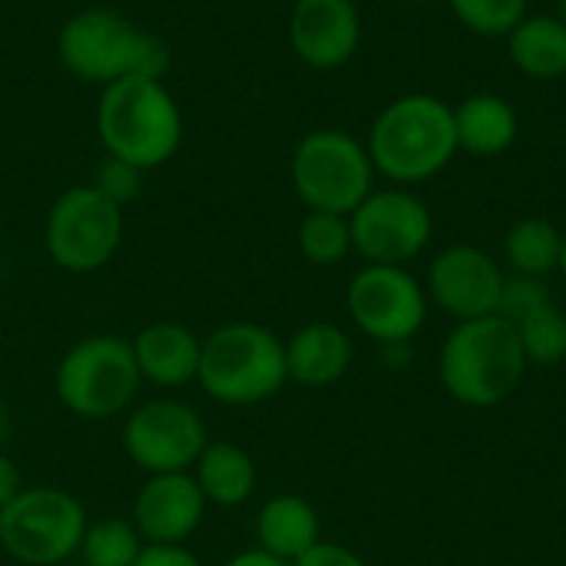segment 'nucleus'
<instances>
[{"instance_id":"1","label":"nucleus","mask_w":566,"mask_h":566,"mask_svg":"<svg viewBox=\"0 0 566 566\" xmlns=\"http://www.w3.org/2000/svg\"><path fill=\"white\" fill-rule=\"evenodd\" d=\"M56 56L70 76L99 90L129 76L163 80L169 70V46L136 20L106 7H86L66 17L56 33Z\"/></svg>"},{"instance_id":"2","label":"nucleus","mask_w":566,"mask_h":566,"mask_svg":"<svg viewBox=\"0 0 566 566\" xmlns=\"http://www.w3.org/2000/svg\"><path fill=\"white\" fill-rule=\"evenodd\" d=\"M96 136L106 156L149 172L169 163L186 136L182 109L156 76H129L99 90Z\"/></svg>"},{"instance_id":"3","label":"nucleus","mask_w":566,"mask_h":566,"mask_svg":"<svg viewBox=\"0 0 566 566\" xmlns=\"http://www.w3.org/2000/svg\"><path fill=\"white\" fill-rule=\"evenodd\" d=\"M368 156L375 172L398 186L428 182L458 153L454 106L431 93H408L391 99L371 123Z\"/></svg>"},{"instance_id":"4","label":"nucleus","mask_w":566,"mask_h":566,"mask_svg":"<svg viewBox=\"0 0 566 566\" xmlns=\"http://www.w3.org/2000/svg\"><path fill=\"white\" fill-rule=\"evenodd\" d=\"M527 358L517 325L504 315L458 322L441 345L438 375L444 391L464 408L504 405L524 381Z\"/></svg>"},{"instance_id":"5","label":"nucleus","mask_w":566,"mask_h":566,"mask_svg":"<svg viewBox=\"0 0 566 566\" xmlns=\"http://www.w3.org/2000/svg\"><path fill=\"white\" fill-rule=\"evenodd\" d=\"M196 385L219 405H262L289 385L285 342L259 322L219 325L202 338Z\"/></svg>"},{"instance_id":"6","label":"nucleus","mask_w":566,"mask_h":566,"mask_svg":"<svg viewBox=\"0 0 566 566\" xmlns=\"http://www.w3.org/2000/svg\"><path fill=\"white\" fill-rule=\"evenodd\" d=\"M139 368L133 345L116 335H90L70 345L56 365L53 391L60 405L86 421L126 415L139 395Z\"/></svg>"},{"instance_id":"7","label":"nucleus","mask_w":566,"mask_h":566,"mask_svg":"<svg viewBox=\"0 0 566 566\" xmlns=\"http://www.w3.org/2000/svg\"><path fill=\"white\" fill-rule=\"evenodd\" d=\"M86 527L90 517L76 494L33 484L0 511V554L23 566H60L80 554Z\"/></svg>"},{"instance_id":"8","label":"nucleus","mask_w":566,"mask_h":566,"mask_svg":"<svg viewBox=\"0 0 566 566\" xmlns=\"http://www.w3.org/2000/svg\"><path fill=\"white\" fill-rule=\"evenodd\" d=\"M292 189L308 212L352 216L375 192L368 146L345 129H315L292 153Z\"/></svg>"},{"instance_id":"9","label":"nucleus","mask_w":566,"mask_h":566,"mask_svg":"<svg viewBox=\"0 0 566 566\" xmlns=\"http://www.w3.org/2000/svg\"><path fill=\"white\" fill-rule=\"evenodd\" d=\"M123 242V206L106 199L93 182L63 189L43 222V249L50 262L73 275L99 272Z\"/></svg>"},{"instance_id":"10","label":"nucleus","mask_w":566,"mask_h":566,"mask_svg":"<svg viewBox=\"0 0 566 566\" xmlns=\"http://www.w3.org/2000/svg\"><path fill=\"white\" fill-rule=\"evenodd\" d=\"M348 315L361 335L391 348L408 345L428 322V292L405 265H365L345 292Z\"/></svg>"},{"instance_id":"11","label":"nucleus","mask_w":566,"mask_h":566,"mask_svg":"<svg viewBox=\"0 0 566 566\" xmlns=\"http://www.w3.org/2000/svg\"><path fill=\"white\" fill-rule=\"evenodd\" d=\"M206 444H209L206 421L186 401L153 398L126 411L123 451L139 471H146V478L192 471Z\"/></svg>"},{"instance_id":"12","label":"nucleus","mask_w":566,"mask_h":566,"mask_svg":"<svg viewBox=\"0 0 566 566\" xmlns=\"http://www.w3.org/2000/svg\"><path fill=\"white\" fill-rule=\"evenodd\" d=\"M352 245L368 265H408L434 232L431 209L408 189H375L352 216Z\"/></svg>"},{"instance_id":"13","label":"nucleus","mask_w":566,"mask_h":566,"mask_svg":"<svg viewBox=\"0 0 566 566\" xmlns=\"http://www.w3.org/2000/svg\"><path fill=\"white\" fill-rule=\"evenodd\" d=\"M501 289V265L478 245H448L428 265V302L458 322L497 315Z\"/></svg>"},{"instance_id":"14","label":"nucleus","mask_w":566,"mask_h":566,"mask_svg":"<svg viewBox=\"0 0 566 566\" xmlns=\"http://www.w3.org/2000/svg\"><path fill=\"white\" fill-rule=\"evenodd\" d=\"M289 43L312 70L345 66L361 43V13L355 0H295L289 13Z\"/></svg>"},{"instance_id":"15","label":"nucleus","mask_w":566,"mask_h":566,"mask_svg":"<svg viewBox=\"0 0 566 566\" xmlns=\"http://www.w3.org/2000/svg\"><path fill=\"white\" fill-rule=\"evenodd\" d=\"M206 507L192 471L149 474L133 501L129 521L146 544H186L199 531Z\"/></svg>"},{"instance_id":"16","label":"nucleus","mask_w":566,"mask_h":566,"mask_svg":"<svg viewBox=\"0 0 566 566\" xmlns=\"http://www.w3.org/2000/svg\"><path fill=\"white\" fill-rule=\"evenodd\" d=\"M129 345H133L139 378L146 385L176 391L199 378L202 338L179 322H153L139 328V335Z\"/></svg>"},{"instance_id":"17","label":"nucleus","mask_w":566,"mask_h":566,"mask_svg":"<svg viewBox=\"0 0 566 566\" xmlns=\"http://www.w3.org/2000/svg\"><path fill=\"white\" fill-rule=\"evenodd\" d=\"M355 358V345L345 328L332 322H312L285 342L289 381L302 388H332L338 385Z\"/></svg>"},{"instance_id":"18","label":"nucleus","mask_w":566,"mask_h":566,"mask_svg":"<svg viewBox=\"0 0 566 566\" xmlns=\"http://www.w3.org/2000/svg\"><path fill=\"white\" fill-rule=\"evenodd\" d=\"M255 541L259 551L295 564L302 554H308L322 541V521L312 501L298 494H275L265 501V507L255 517Z\"/></svg>"},{"instance_id":"19","label":"nucleus","mask_w":566,"mask_h":566,"mask_svg":"<svg viewBox=\"0 0 566 566\" xmlns=\"http://www.w3.org/2000/svg\"><path fill=\"white\" fill-rule=\"evenodd\" d=\"M521 119L517 109L497 93H474L461 106H454V136L458 149L491 159L507 153L517 143Z\"/></svg>"},{"instance_id":"20","label":"nucleus","mask_w":566,"mask_h":566,"mask_svg":"<svg viewBox=\"0 0 566 566\" xmlns=\"http://www.w3.org/2000/svg\"><path fill=\"white\" fill-rule=\"evenodd\" d=\"M192 478L212 507H242L259 484V468L252 454L232 441H209L199 461L192 464Z\"/></svg>"},{"instance_id":"21","label":"nucleus","mask_w":566,"mask_h":566,"mask_svg":"<svg viewBox=\"0 0 566 566\" xmlns=\"http://www.w3.org/2000/svg\"><path fill=\"white\" fill-rule=\"evenodd\" d=\"M514 66L531 80H557L566 73V23L557 13L524 17L507 33Z\"/></svg>"},{"instance_id":"22","label":"nucleus","mask_w":566,"mask_h":566,"mask_svg":"<svg viewBox=\"0 0 566 566\" xmlns=\"http://www.w3.org/2000/svg\"><path fill=\"white\" fill-rule=\"evenodd\" d=\"M560 245H564V232L551 219L531 216L511 226L504 239V259L517 275L544 279L560 265Z\"/></svg>"},{"instance_id":"23","label":"nucleus","mask_w":566,"mask_h":566,"mask_svg":"<svg viewBox=\"0 0 566 566\" xmlns=\"http://www.w3.org/2000/svg\"><path fill=\"white\" fill-rule=\"evenodd\" d=\"M146 541L126 517H103L93 521L83 534L80 557L86 566H133Z\"/></svg>"},{"instance_id":"24","label":"nucleus","mask_w":566,"mask_h":566,"mask_svg":"<svg viewBox=\"0 0 566 566\" xmlns=\"http://www.w3.org/2000/svg\"><path fill=\"white\" fill-rule=\"evenodd\" d=\"M517 338L527 365H560L566 358V315L554 302H547L544 308L517 322Z\"/></svg>"},{"instance_id":"25","label":"nucleus","mask_w":566,"mask_h":566,"mask_svg":"<svg viewBox=\"0 0 566 566\" xmlns=\"http://www.w3.org/2000/svg\"><path fill=\"white\" fill-rule=\"evenodd\" d=\"M298 249L312 265H338L348 252H355L348 216L308 212L298 226Z\"/></svg>"},{"instance_id":"26","label":"nucleus","mask_w":566,"mask_h":566,"mask_svg":"<svg viewBox=\"0 0 566 566\" xmlns=\"http://www.w3.org/2000/svg\"><path fill=\"white\" fill-rule=\"evenodd\" d=\"M454 17L478 36H507L524 17L527 0H448Z\"/></svg>"},{"instance_id":"27","label":"nucleus","mask_w":566,"mask_h":566,"mask_svg":"<svg viewBox=\"0 0 566 566\" xmlns=\"http://www.w3.org/2000/svg\"><path fill=\"white\" fill-rule=\"evenodd\" d=\"M551 302V289L544 279L537 275H504V289H501V305H497V315H504L507 322H521L527 318L531 312L544 308Z\"/></svg>"},{"instance_id":"28","label":"nucleus","mask_w":566,"mask_h":566,"mask_svg":"<svg viewBox=\"0 0 566 566\" xmlns=\"http://www.w3.org/2000/svg\"><path fill=\"white\" fill-rule=\"evenodd\" d=\"M143 169H136L133 163H123V159H116V156H103V163L96 166V176H93V186L106 196V199H113L116 206H129L133 199H139V192H143Z\"/></svg>"},{"instance_id":"29","label":"nucleus","mask_w":566,"mask_h":566,"mask_svg":"<svg viewBox=\"0 0 566 566\" xmlns=\"http://www.w3.org/2000/svg\"><path fill=\"white\" fill-rule=\"evenodd\" d=\"M133 566H206L186 544H146Z\"/></svg>"},{"instance_id":"30","label":"nucleus","mask_w":566,"mask_h":566,"mask_svg":"<svg viewBox=\"0 0 566 566\" xmlns=\"http://www.w3.org/2000/svg\"><path fill=\"white\" fill-rule=\"evenodd\" d=\"M292 566H368L355 551L332 544V541H318L308 554H302Z\"/></svg>"},{"instance_id":"31","label":"nucleus","mask_w":566,"mask_h":566,"mask_svg":"<svg viewBox=\"0 0 566 566\" xmlns=\"http://www.w3.org/2000/svg\"><path fill=\"white\" fill-rule=\"evenodd\" d=\"M23 491V478L17 471V464L0 451V511L13 504V497Z\"/></svg>"},{"instance_id":"32","label":"nucleus","mask_w":566,"mask_h":566,"mask_svg":"<svg viewBox=\"0 0 566 566\" xmlns=\"http://www.w3.org/2000/svg\"><path fill=\"white\" fill-rule=\"evenodd\" d=\"M222 566H292V564H285V560H279V557H272V554H265V551L252 547V551H242V554L229 557Z\"/></svg>"},{"instance_id":"33","label":"nucleus","mask_w":566,"mask_h":566,"mask_svg":"<svg viewBox=\"0 0 566 566\" xmlns=\"http://www.w3.org/2000/svg\"><path fill=\"white\" fill-rule=\"evenodd\" d=\"M7 434H10V418H7V408H3V401H0V444L7 441Z\"/></svg>"},{"instance_id":"34","label":"nucleus","mask_w":566,"mask_h":566,"mask_svg":"<svg viewBox=\"0 0 566 566\" xmlns=\"http://www.w3.org/2000/svg\"><path fill=\"white\" fill-rule=\"evenodd\" d=\"M557 272L566 279V232H564V245H560V265H557Z\"/></svg>"},{"instance_id":"35","label":"nucleus","mask_w":566,"mask_h":566,"mask_svg":"<svg viewBox=\"0 0 566 566\" xmlns=\"http://www.w3.org/2000/svg\"><path fill=\"white\" fill-rule=\"evenodd\" d=\"M557 17L566 23V0H557Z\"/></svg>"},{"instance_id":"36","label":"nucleus","mask_w":566,"mask_h":566,"mask_svg":"<svg viewBox=\"0 0 566 566\" xmlns=\"http://www.w3.org/2000/svg\"><path fill=\"white\" fill-rule=\"evenodd\" d=\"M564 497H566V474H564Z\"/></svg>"},{"instance_id":"37","label":"nucleus","mask_w":566,"mask_h":566,"mask_svg":"<svg viewBox=\"0 0 566 566\" xmlns=\"http://www.w3.org/2000/svg\"><path fill=\"white\" fill-rule=\"evenodd\" d=\"M418 3H421V0H418Z\"/></svg>"}]
</instances>
